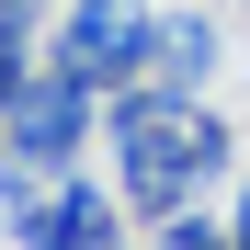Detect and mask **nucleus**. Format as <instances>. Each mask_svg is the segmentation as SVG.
Masks as SVG:
<instances>
[{"instance_id":"nucleus-1","label":"nucleus","mask_w":250,"mask_h":250,"mask_svg":"<svg viewBox=\"0 0 250 250\" xmlns=\"http://www.w3.org/2000/svg\"><path fill=\"white\" fill-rule=\"evenodd\" d=\"M103 148H114V182L125 205L159 228V216H193L205 193L228 182V125L205 114V91H114L103 103Z\"/></svg>"},{"instance_id":"nucleus-2","label":"nucleus","mask_w":250,"mask_h":250,"mask_svg":"<svg viewBox=\"0 0 250 250\" xmlns=\"http://www.w3.org/2000/svg\"><path fill=\"white\" fill-rule=\"evenodd\" d=\"M0 216H12L23 250H114L125 239V182H91V171H23L0 159Z\"/></svg>"},{"instance_id":"nucleus-3","label":"nucleus","mask_w":250,"mask_h":250,"mask_svg":"<svg viewBox=\"0 0 250 250\" xmlns=\"http://www.w3.org/2000/svg\"><path fill=\"white\" fill-rule=\"evenodd\" d=\"M80 148H103V91L46 57L12 91V114H0V159H23V171H80Z\"/></svg>"},{"instance_id":"nucleus-4","label":"nucleus","mask_w":250,"mask_h":250,"mask_svg":"<svg viewBox=\"0 0 250 250\" xmlns=\"http://www.w3.org/2000/svg\"><path fill=\"white\" fill-rule=\"evenodd\" d=\"M148 46H159V12H148V0H68L57 34H46V57H57V68H80L103 103L148 80Z\"/></svg>"},{"instance_id":"nucleus-5","label":"nucleus","mask_w":250,"mask_h":250,"mask_svg":"<svg viewBox=\"0 0 250 250\" xmlns=\"http://www.w3.org/2000/svg\"><path fill=\"white\" fill-rule=\"evenodd\" d=\"M205 80H216V12H159L148 91H205Z\"/></svg>"},{"instance_id":"nucleus-6","label":"nucleus","mask_w":250,"mask_h":250,"mask_svg":"<svg viewBox=\"0 0 250 250\" xmlns=\"http://www.w3.org/2000/svg\"><path fill=\"white\" fill-rule=\"evenodd\" d=\"M23 23H34L23 0H0V114H12V91H23L34 68H46V57H34V34H23Z\"/></svg>"},{"instance_id":"nucleus-7","label":"nucleus","mask_w":250,"mask_h":250,"mask_svg":"<svg viewBox=\"0 0 250 250\" xmlns=\"http://www.w3.org/2000/svg\"><path fill=\"white\" fill-rule=\"evenodd\" d=\"M159 250H239V228L193 205V216H159Z\"/></svg>"},{"instance_id":"nucleus-8","label":"nucleus","mask_w":250,"mask_h":250,"mask_svg":"<svg viewBox=\"0 0 250 250\" xmlns=\"http://www.w3.org/2000/svg\"><path fill=\"white\" fill-rule=\"evenodd\" d=\"M228 228H239V250H250V182H239V205H228Z\"/></svg>"},{"instance_id":"nucleus-9","label":"nucleus","mask_w":250,"mask_h":250,"mask_svg":"<svg viewBox=\"0 0 250 250\" xmlns=\"http://www.w3.org/2000/svg\"><path fill=\"white\" fill-rule=\"evenodd\" d=\"M23 12H46V0H23Z\"/></svg>"}]
</instances>
